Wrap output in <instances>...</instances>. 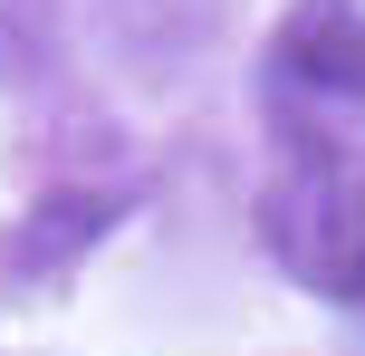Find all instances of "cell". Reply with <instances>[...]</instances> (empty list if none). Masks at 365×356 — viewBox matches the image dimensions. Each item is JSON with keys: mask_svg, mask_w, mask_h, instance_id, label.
<instances>
[{"mask_svg": "<svg viewBox=\"0 0 365 356\" xmlns=\"http://www.w3.org/2000/svg\"><path fill=\"white\" fill-rule=\"evenodd\" d=\"M259 250L298 289L365 308V173L336 164L327 145H298L259 193Z\"/></svg>", "mask_w": 365, "mask_h": 356, "instance_id": "obj_1", "label": "cell"}, {"mask_svg": "<svg viewBox=\"0 0 365 356\" xmlns=\"http://www.w3.org/2000/svg\"><path fill=\"white\" fill-rule=\"evenodd\" d=\"M269 96L317 126L365 106V0H289L269 29Z\"/></svg>", "mask_w": 365, "mask_h": 356, "instance_id": "obj_2", "label": "cell"}, {"mask_svg": "<svg viewBox=\"0 0 365 356\" xmlns=\"http://www.w3.org/2000/svg\"><path fill=\"white\" fill-rule=\"evenodd\" d=\"M96 222H115V203H96V193H58V203H38L29 222H19L10 280H48V260H68V250L96 241Z\"/></svg>", "mask_w": 365, "mask_h": 356, "instance_id": "obj_3", "label": "cell"}]
</instances>
